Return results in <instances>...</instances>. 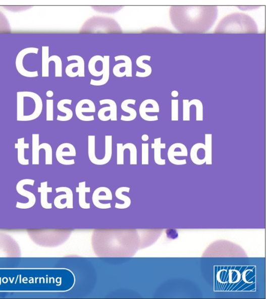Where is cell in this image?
Here are the masks:
<instances>
[{"label":"cell","mask_w":266,"mask_h":299,"mask_svg":"<svg viewBox=\"0 0 266 299\" xmlns=\"http://www.w3.org/2000/svg\"><path fill=\"white\" fill-rule=\"evenodd\" d=\"M173 27L181 33H205L215 24L218 9L216 6H173L170 8Z\"/></svg>","instance_id":"1"},{"label":"cell","mask_w":266,"mask_h":299,"mask_svg":"<svg viewBox=\"0 0 266 299\" xmlns=\"http://www.w3.org/2000/svg\"><path fill=\"white\" fill-rule=\"evenodd\" d=\"M258 27L254 19L242 13L230 14L220 22L214 33H258Z\"/></svg>","instance_id":"2"},{"label":"cell","mask_w":266,"mask_h":299,"mask_svg":"<svg viewBox=\"0 0 266 299\" xmlns=\"http://www.w3.org/2000/svg\"><path fill=\"white\" fill-rule=\"evenodd\" d=\"M76 115L81 121L84 122H91L94 121V116L92 115L89 116H86L84 113L96 112V107L95 103L90 99H84L80 100L77 104Z\"/></svg>","instance_id":"3"},{"label":"cell","mask_w":266,"mask_h":299,"mask_svg":"<svg viewBox=\"0 0 266 299\" xmlns=\"http://www.w3.org/2000/svg\"><path fill=\"white\" fill-rule=\"evenodd\" d=\"M77 151L75 146L70 143H64L59 146L56 152L58 162L64 165H72L75 164V159L66 160L64 157H75Z\"/></svg>","instance_id":"4"},{"label":"cell","mask_w":266,"mask_h":299,"mask_svg":"<svg viewBox=\"0 0 266 299\" xmlns=\"http://www.w3.org/2000/svg\"><path fill=\"white\" fill-rule=\"evenodd\" d=\"M188 152L187 147L182 143H175L169 148L168 157L169 161L175 165H184L187 164L186 159L177 160V156H188Z\"/></svg>","instance_id":"5"},{"label":"cell","mask_w":266,"mask_h":299,"mask_svg":"<svg viewBox=\"0 0 266 299\" xmlns=\"http://www.w3.org/2000/svg\"><path fill=\"white\" fill-rule=\"evenodd\" d=\"M68 62L76 61L78 63L71 64L67 66L66 69V74L70 78L85 77L84 61L83 58L78 55H72L67 57Z\"/></svg>","instance_id":"6"},{"label":"cell","mask_w":266,"mask_h":299,"mask_svg":"<svg viewBox=\"0 0 266 299\" xmlns=\"http://www.w3.org/2000/svg\"><path fill=\"white\" fill-rule=\"evenodd\" d=\"M139 111L140 117L144 120L148 122L156 121L155 118L149 116L148 114L159 113V105L153 99H146L140 104Z\"/></svg>","instance_id":"7"},{"label":"cell","mask_w":266,"mask_h":299,"mask_svg":"<svg viewBox=\"0 0 266 299\" xmlns=\"http://www.w3.org/2000/svg\"><path fill=\"white\" fill-rule=\"evenodd\" d=\"M100 105L103 104H109V107H105L100 109L98 112V117L99 119L103 122H107V116L105 115V113L109 111L112 112L113 116L112 121H117V105L115 101L110 99H105L100 100L99 101Z\"/></svg>","instance_id":"8"},{"label":"cell","mask_w":266,"mask_h":299,"mask_svg":"<svg viewBox=\"0 0 266 299\" xmlns=\"http://www.w3.org/2000/svg\"><path fill=\"white\" fill-rule=\"evenodd\" d=\"M151 148L154 149V162L158 165H165L166 160L162 159V149L166 148V144L162 143L161 137L154 139V143L151 144Z\"/></svg>","instance_id":"9"},{"label":"cell","mask_w":266,"mask_h":299,"mask_svg":"<svg viewBox=\"0 0 266 299\" xmlns=\"http://www.w3.org/2000/svg\"><path fill=\"white\" fill-rule=\"evenodd\" d=\"M103 61L102 62V78L100 80H94L92 79L90 82V84L94 86H102L107 83L110 79V56H104Z\"/></svg>","instance_id":"10"},{"label":"cell","mask_w":266,"mask_h":299,"mask_svg":"<svg viewBox=\"0 0 266 299\" xmlns=\"http://www.w3.org/2000/svg\"><path fill=\"white\" fill-rule=\"evenodd\" d=\"M136 100L129 99L124 100L121 105L122 110L123 111L127 112L130 114L129 116H125L122 115L121 120L125 122H131L134 120L137 117L136 111L132 108L129 106V104L135 105L136 103Z\"/></svg>","instance_id":"11"},{"label":"cell","mask_w":266,"mask_h":299,"mask_svg":"<svg viewBox=\"0 0 266 299\" xmlns=\"http://www.w3.org/2000/svg\"><path fill=\"white\" fill-rule=\"evenodd\" d=\"M112 193L108 188L100 187L97 189L93 193V202L97 207L100 200H112Z\"/></svg>","instance_id":"12"},{"label":"cell","mask_w":266,"mask_h":299,"mask_svg":"<svg viewBox=\"0 0 266 299\" xmlns=\"http://www.w3.org/2000/svg\"><path fill=\"white\" fill-rule=\"evenodd\" d=\"M104 155L100 159L99 166L108 164L112 160L113 156V136L106 135L104 137Z\"/></svg>","instance_id":"13"},{"label":"cell","mask_w":266,"mask_h":299,"mask_svg":"<svg viewBox=\"0 0 266 299\" xmlns=\"http://www.w3.org/2000/svg\"><path fill=\"white\" fill-rule=\"evenodd\" d=\"M88 156L91 162L99 166L100 159L96 155V136L95 135L88 136Z\"/></svg>","instance_id":"14"},{"label":"cell","mask_w":266,"mask_h":299,"mask_svg":"<svg viewBox=\"0 0 266 299\" xmlns=\"http://www.w3.org/2000/svg\"><path fill=\"white\" fill-rule=\"evenodd\" d=\"M151 56L148 55H142L139 56L136 60V65L138 67L144 69L145 73L136 72V76L139 78H146L151 75L152 73V68L148 64L143 63L144 61H150Z\"/></svg>","instance_id":"15"},{"label":"cell","mask_w":266,"mask_h":299,"mask_svg":"<svg viewBox=\"0 0 266 299\" xmlns=\"http://www.w3.org/2000/svg\"><path fill=\"white\" fill-rule=\"evenodd\" d=\"M72 100L68 99H63L61 100L58 104V109L66 113V116L58 115L57 119L62 122H67L70 121L73 117V112L72 110L65 107V104L72 105Z\"/></svg>","instance_id":"16"},{"label":"cell","mask_w":266,"mask_h":299,"mask_svg":"<svg viewBox=\"0 0 266 299\" xmlns=\"http://www.w3.org/2000/svg\"><path fill=\"white\" fill-rule=\"evenodd\" d=\"M204 159L207 165L212 164V134L205 135Z\"/></svg>","instance_id":"17"},{"label":"cell","mask_w":266,"mask_h":299,"mask_svg":"<svg viewBox=\"0 0 266 299\" xmlns=\"http://www.w3.org/2000/svg\"><path fill=\"white\" fill-rule=\"evenodd\" d=\"M130 189L128 187H121L119 188L116 192V197L121 200L125 202V204H119L118 203L116 204V207L117 208H125L128 207L131 203L130 199L125 195L122 194L123 192H129Z\"/></svg>","instance_id":"18"},{"label":"cell","mask_w":266,"mask_h":299,"mask_svg":"<svg viewBox=\"0 0 266 299\" xmlns=\"http://www.w3.org/2000/svg\"><path fill=\"white\" fill-rule=\"evenodd\" d=\"M85 183V182L79 183V186L77 188L76 192L79 193V203L80 206L83 208H88L90 207V205L85 202V194L86 193L90 192L91 189L90 188L86 187Z\"/></svg>","instance_id":"19"},{"label":"cell","mask_w":266,"mask_h":299,"mask_svg":"<svg viewBox=\"0 0 266 299\" xmlns=\"http://www.w3.org/2000/svg\"><path fill=\"white\" fill-rule=\"evenodd\" d=\"M204 144L197 143L194 144L191 148L190 152V156L191 161L197 165H202L205 164V162L201 160L198 157V152L200 149H204Z\"/></svg>","instance_id":"20"},{"label":"cell","mask_w":266,"mask_h":299,"mask_svg":"<svg viewBox=\"0 0 266 299\" xmlns=\"http://www.w3.org/2000/svg\"><path fill=\"white\" fill-rule=\"evenodd\" d=\"M103 57L100 55H96L91 58L88 63V68L91 75L94 77H99L102 75V70L100 72H98L96 69V64L98 61L102 62Z\"/></svg>","instance_id":"21"},{"label":"cell","mask_w":266,"mask_h":299,"mask_svg":"<svg viewBox=\"0 0 266 299\" xmlns=\"http://www.w3.org/2000/svg\"><path fill=\"white\" fill-rule=\"evenodd\" d=\"M116 62L119 61H123L125 62L126 67L124 73L126 74L127 77H132V62L131 59L128 56L120 55L115 57Z\"/></svg>","instance_id":"22"},{"label":"cell","mask_w":266,"mask_h":299,"mask_svg":"<svg viewBox=\"0 0 266 299\" xmlns=\"http://www.w3.org/2000/svg\"><path fill=\"white\" fill-rule=\"evenodd\" d=\"M127 149V144L122 143L117 144V164L123 165L125 164V151Z\"/></svg>","instance_id":"23"},{"label":"cell","mask_w":266,"mask_h":299,"mask_svg":"<svg viewBox=\"0 0 266 299\" xmlns=\"http://www.w3.org/2000/svg\"><path fill=\"white\" fill-rule=\"evenodd\" d=\"M10 24L6 16L0 11V33H11Z\"/></svg>","instance_id":"24"},{"label":"cell","mask_w":266,"mask_h":299,"mask_svg":"<svg viewBox=\"0 0 266 299\" xmlns=\"http://www.w3.org/2000/svg\"><path fill=\"white\" fill-rule=\"evenodd\" d=\"M149 146L148 144H141V164L147 165L149 164Z\"/></svg>","instance_id":"25"},{"label":"cell","mask_w":266,"mask_h":299,"mask_svg":"<svg viewBox=\"0 0 266 299\" xmlns=\"http://www.w3.org/2000/svg\"><path fill=\"white\" fill-rule=\"evenodd\" d=\"M191 105H194L196 107V121H203V104L198 99H193L189 101Z\"/></svg>","instance_id":"26"},{"label":"cell","mask_w":266,"mask_h":299,"mask_svg":"<svg viewBox=\"0 0 266 299\" xmlns=\"http://www.w3.org/2000/svg\"><path fill=\"white\" fill-rule=\"evenodd\" d=\"M127 149L130 152V165H137V149L136 146L133 143H127Z\"/></svg>","instance_id":"27"},{"label":"cell","mask_w":266,"mask_h":299,"mask_svg":"<svg viewBox=\"0 0 266 299\" xmlns=\"http://www.w3.org/2000/svg\"><path fill=\"white\" fill-rule=\"evenodd\" d=\"M49 61H52L56 63V77H62V61L61 58L58 56H53L50 58Z\"/></svg>","instance_id":"28"},{"label":"cell","mask_w":266,"mask_h":299,"mask_svg":"<svg viewBox=\"0 0 266 299\" xmlns=\"http://www.w3.org/2000/svg\"><path fill=\"white\" fill-rule=\"evenodd\" d=\"M172 121H179V100H172Z\"/></svg>","instance_id":"29"},{"label":"cell","mask_w":266,"mask_h":299,"mask_svg":"<svg viewBox=\"0 0 266 299\" xmlns=\"http://www.w3.org/2000/svg\"><path fill=\"white\" fill-rule=\"evenodd\" d=\"M191 104L187 99L183 100V121H190V108Z\"/></svg>","instance_id":"30"},{"label":"cell","mask_w":266,"mask_h":299,"mask_svg":"<svg viewBox=\"0 0 266 299\" xmlns=\"http://www.w3.org/2000/svg\"><path fill=\"white\" fill-rule=\"evenodd\" d=\"M126 65L125 63H120L116 65L113 68V74L115 76L118 78H122L126 76V75L124 72L121 73L120 69L122 68H126Z\"/></svg>","instance_id":"31"},{"label":"cell","mask_w":266,"mask_h":299,"mask_svg":"<svg viewBox=\"0 0 266 299\" xmlns=\"http://www.w3.org/2000/svg\"><path fill=\"white\" fill-rule=\"evenodd\" d=\"M47 120H53V100L47 101Z\"/></svg>","instance_id":"32"},{"label":"cell","mask_w":266,"mask_h":299,"mask_svg":"<svg viewBox=\"0 0 266 299\" xmlns=\"http://www.w3.org/2000/svg\"><path fill=\"white\" fill-rule=\"evenodd\" d=\"M166 234L168 238L171 240H175L179 237V233L175 229L173 228H169L166 230Z\"/></svg>","instance_id":"33"},{"label":"cell","mask_w":266,"mask_h":299,"mask_svg":"<svg viewBox=\"0 0 266 299\" xmlns=\"http://www.w3.org/2000/svg\"><path fill=\"white\" fill-rule=\"evenodd\" d=\"M149 139V136L147 134H144L141 136V140L144 141V142H147Z\"/></svg>","instance_id":"34"},{"label":"cell","mask_w":266,"mask_h":299,"mask_svg":"<svg viewBox=\"0 0 266 299\" xmlns=\"http://www.w3.org/2000/svg\"><path fill=\"white\" fill-rule=\"evenodd\" d=\"M179 92L176 91H174L171 93V95L173 97H177V96H179Z\"/></svg>","instance_id":"35"},{"label":"cell","mask_w":266,"mask_h":299,"mask_svg":"<svg viewBox=\"0 0 266 299\" xmlns=\"http://www.w3.org/2000/svg\"><path fill=\"white\" fill-rule=\"evenodd\" d=\"M52 95H53V93L51 91H49L47 93V96L50 97H52Z\"/></svg>","instance_id":"36"}]
</instances>
